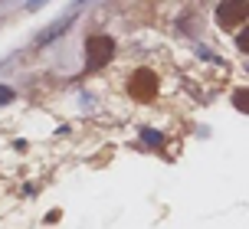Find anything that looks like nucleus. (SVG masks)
<instances>
[{
  "label": "nucleus",
  "mask_w": 249,
  "mask_h": 229,
  "mask_svg": "<svg viewBox=\"0 0 249 229\" xmlns=\"http://www.w3.org/2000/svg\"><path fill=\"white\" fill-rule=\"evenodd\" d=\"M13 102V89H7V85H0V105Z\"/></svg>",
  "instance_id": "423d86ee"
},
{
  "label": "nucleus",
  "mask_w": 249,
  "mask_h": 229,
  "mask_svg": "<svg viewBox=\"0 0 249 229\" xmlns=\"http://www.w3.org/2000/svg\"><path fill=\"white\" fill-rule=\"evenodd\" d=\"M86 56H89V69H92V72H95V69H102V65H108V63H112V56H115V39L105 36V33L89 36Z\"/></svg>",
  "instance_id": "f03ea898"
},
{
  "label": "nucleus",
  "mask_w": 249,
  "mask_h": 229,
  "mask_svg": "<svg viewBox=\"0 0 249 229\" xmlns=\"http://www.w3.org/2000/svg\"><path fill=\"white\" fill-rule=\"evenodd\" d=\"M249 16V0H223L216 7V26L220 30H239Z\"/></svg>",
  "instance_id": "f257e3e1"
},
{
  "label": "nucleus",
  "mask_w": 249,
  "mask_h": 229,
  "mask_svg": "<svg viewBox=\"0 0 249 229\" xmlns=\"http://www.w3.org/2000/svg\"><path fill=\"white\" fill-rule=\"evenodd\" d=\"M128 95L138 98V102H151L158 95V76L151 69H138L135 76L128 79Z\"/></svg>",
  "instance_id": "7ed1b4c3"
},
{
  "label": "nucleus",
  "mask_w": 249,
  "mask_h": 229,
  "mask_svg": "<svg viewBox=\"0 0 249 229\" xmlns=\"http://www.w3.org/2000/svg\"><path fill=\"white\" fill-rule=\"evenodd\" d=\"M141 138H144V144H151V147H161L164 138L158 134V131H141Z\"/></svg>",
  "instance_id": "39448f33"
},
{
  "label": "nucleus",
  "mask_w": 249,
  "mask_h": 229,
  "mask_svg": "<svg viewBox=\"0 0 249 229\" xmlns=\"http://www.w3.org/2000/svg\"><path fill=\"white\" fill-rule=\"evenodd\" d=\"M233 102H236L239 112H249V92H246V89H239L236 95H233Z\"/></svg>",
  "instance_id": "20e7f679"
},
{
  "label": "nucleus",
  "mask_w": 249,
  "mask_h": 229,
  "mask_svg": "<svg viewBox=\"0 0 249 229\" xmlns=\"http://www.w3.org/2000/svg\"><path fill=\"white\" fill-rule=\"evenodd\" d=\"M236 43H239V49L246 52V46H249V36H246V33H239V39H236Z\"/></svg>",
  "instance_id": "0eeeda50"
}]
</instances>
